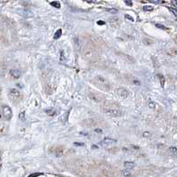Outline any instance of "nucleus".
<instances>
[{"instance_id":"f257e3e1","label":"nucleus","mask_w":177,"mask_h":177,"mask_svg":"<svg viewBox=\"0 0 177 177\" xmlns=\"http://www.w3.org/2000/svg\"><path fill=\"white\" fill-rule=\"evenodd\" d=\"M104 112L111 117H119L122 115V112L120 110L118 109H104Z\"/></svg>"},{"instance_id":"f03ea898","label":"nucleus","mask_w":177,"mask_h":177,"mask_svg":"<svg viewBox=\"0 0 177 177\" xmlns=\"http://www.w3.org/2000/svg\"><path fill=\"white\" fill-rule=\"evenodd\" d=\"M9 97H10V99L14 101H17L21 100V95L20 93L18 92L17 90L15 89H12L10 91V93H9Z\"/></svg>"},{"instance_id":"7ed1b4c3","label":"nucleus","mask_w":177,"mask_h":177,"mask_svg":"<svg viewBox=\"0 0 177 177\" xmlns=\"http://www.w3.org/2000/svg\"><path fill=\"white\" fill-rule=\"evenodd\" d=\"M117 143V140L112 139V138H104L102 141L100 143L101 145L102 146H110V145H113Z\"/></svg>"},{"instance_id":"20e7f679","label":"nucleus","mask_w":177,"mask_h":177,"mask_svg":"<svg viewBox=\"0 0 177 177\" xmlns=\"http://www.w3.org/2000/svg\"><path fill=\"white\" fill-rule=\"evenodd\" d=\"M3 114H4V116L6 119H10L13 116L12 109L8 106H4L3 107Z\"/></svg>"},{"instance_id":"39448f33","label":"nucleus","mask_w":177,"mask_h":177,"mask_svg":"<svg viewBox=\"0 0 177 177\" xmlns=\"http://www.w3.org/2000/svg\"><path fill=\"white\" fill-rule=\"evenodd\" d=\"M117 93H118V96L121 97V98H123V99L127 98L128 95H129V93H128V91L126 88H118Z\"/></svg>"},{"instance_id":"423d86ee","label":"nucleus","mask_w":177,"mask_h":177,"mask_svg":"<svg viewBox=\"0 0 177 177\" xmlns=\"http://www.w3.org/2000/svg\"><path fill=\"white\" fill-rule=\"evenodd\" d=\"M134 162H131V161H126V162H125L124 163V166H125V168L126 169H128V170H130V169H133L134 167Z\"/></svg>"},{"instance_id":"0eeeda50","label":"nucleus","mask_w":177,"mask_h":177,"mask_svg":"<svg viewBox=\"0 0 177 177\" xmlns=\"http://www.w3.org/2000/svg\"><path fill=\"white\" fill-rule=\"evenodd\" d=\"M11 75L14 78H20V76H21V72H20V70H11Z\"/></svg>"},{"instance_id":"6e6552de","label":"nucleus","mask_w":177,"mask_h":177,"mask_svg":"<svg viewBox=\"0 0 177 177\" xmlns=\"http://www.w3.org/2000/svg\"><path fill=\"white\" fill-rule=\"evenodd\" d=\"M61 33H62L61 30H57L56 32L54 33L53 39H54L55 40H57L58 39H60V38H61Z\"/></svg>"},{"instance_id":"1a4fd4ad","label":"nucleus","mask_w":177,"mask_h":177,"mask_svg":"<svg viewBox=\"0 0 177 177\" xmlns=\"http://www.w3.org/2000/svg\"><path fill=\"white\" fill-rule=\"evenodd\" d=\"M157 76L158 78H159V81H160V84H161V86L164 87V86H165V78L161 75V74H158V75H157Z\"/></svg>"},{"instance_id":"9d476101","label":"nucleus","mask_w":177,"mask_h":177,"mask_svg":"<svg viewBox=\"0 0 177 177\" xmlns=\"http://www.w3.org/2000/svg\"><path fill=\"white\" fill-rule=\"evenodd\" d=\"M143 9V11H145V12H151V11L153 10V6H151V5H144Z\"/></svg>"},{"instance_id":"9b49d317","label":"nucleus","mask_w":177,"mask_h":177,"mask_svg":"<svg viewBox=\"0 0 177 177\" xmlns=\"http://www.w3.org/2000/svg\"><path fill=\"white\" fill-rule=\"evenodd\" d=\"M45 112H46V114L51 115V116H53V115L55 114V111H54L53 109H46V110H45Z\"/></svg>"},{"instance_id":"f8f14e48","label":"nucleus","mask_w":177,"mask_h":177,"mask_svg":"<svg viewBox=\"0 0 177 177\" xmlns=\"http://www.w3.org/2000/svg\"><path fill=\"white\" fill-rule=\"evenodd\" d=\"M122 174L125 176V177H129L130 175H131V174H130V172L128 171V169H126V170H124L123 172H122Z\"/></svg>"},{"instance_id":"ddd939ff","label":"nucleus","mask_w":177,"mask_h":177,"mask_svg":"<svg viewBox=\"0 0 177 177\" xmlns=\"http://www.w3.org/2000/svg\"><path fill=\"white\" fill-rule=\"evenodd\" d=\"M51 5H53V6H54V7H56V8H60L61 7V5H60V3L59 2H52L51 3Z\"/></svg>"},{"instance_id":"4468645a","label":"nucleus","mask_w":177,"mask_h":177,"mask_svg":"<svg viewBox=\"0 0 177 177\" xmlns=\"http://www.w3.org/2000/svg\"><path fill=\"white\" fill-rule=\"evenodd\" d=\"M107 12L110 13V14H117L118 11L116 10V9H113V8H109V9H107Z\"/></svg>"},{"instance_id":"2eb2a0df","label":"nucleus","mask_w":177,"mask_h":177,"mask_svg":"<svg viewBox=\"0 0 177 177\" xmlns=\"http://www.w3.org/2000/svg\"><path fill=\"white\" fill-rule=\"evenodd\" d=\"M168 9H169V10L175 15V16H177V11L175 10V9L174 8H172V7H168Z\"/></svg>"},{"instance_id":"dca6fc26","label":"nucleus","mask_w":177,"mask_h":177,"mask_svg":"<svg viewBox=\"0 0 177 177\" xmlns=\"http://www.w3.org/2000/svg\"><path fill=\"white\" fill-rule=\"evenodd\" d=\"M156 27H157V28H159V29H162V30H166V28L164 27V26L161 25V24H156Z\"/></svg>"},{"instance_id":"f3484780","label":"nucleus","mask_w":177,"mask_h":177,"mask_svg":"<svg viewBox=\"0 0 177 177\" xmlns=\"http://www.w3.org/2000/svg\"><path fill=\"white\" fill-rule=\"evenodd\" d=\"M126 19H128V20H130L131 22H134V18H133V17H131V16H129L128 14H126Z\"/></svg>"},{"instance_id":"a211bd4d","label":"nucleus","mask_w":177,"mask_h":177,"mask_svg":"<svg viewBox=\"0 0 177 177\" xmlns=\"http://www.w3.org/2000/svg\"><path fill=\"white\" fill-rule=\"evenodd\" d=\"M95 131L97 133V134H101L102 133V130L101 129H99V128H97V129H95Z\"/></svg>"},{"instance_id":"6ab92c4d","label":"nucleus","mask_w":177,"mask_h":177,"mask_svg":"<svg viewBox=\"0 0 177 177\" xmlns=\"http://www.w3.org/2000/svg\"><path fill=\"white\" fill-rule=\"evenodd\" d=\"M97 24H98V25H104L105 22H104L103 21H98V22H97Z\"/></svg>"},{"instance_id":"aec40b11","label":"nucleus","mask_w":177,"mask_h":177,"mask_svg":"<svg viewBox=\"0 0 177 177\" xmlns=\"http://www.w3.org/2000/svg\"><path fill=\"white\" fill-rule=\"evenodd\" d=\"M24 115H25V113H24V112L21 113V114H20V119L23 120V119H24Z\"/></svg>"},{"instance_id":"412c9836","label":"nucleus","mask_w":177,"mask_h":177,"mask_svg":"<svg viewBox=\"0 0 177 177\" xmlns=\"http://www.w3.org/2000/svg\"><path fill=\"white\" fill-rule=\"evenodd\" d=\"M126 4L127 5H130V6H132V5H133V3H132L131 1H127V0L126 1Z\"/></svg>"},{"instance_id":"4be33fe9","label":"nucleus","mask_w":177,"mask_h":177,"mask_svg":"<svg viewBox=\"0 0 177 177\" xmlns=\"http://www.w3.org/2000/svg\"><path fill=\"white\" fill-rule=\"evenodd\" d=\"M172 4L174 6H177V0H172Z\"/></svg>"},{"instance_id":"5701e85b","label":"nucleus","mask_w":177,"mask_h":177,"mask_svg":"<svg viewBox=\"0 0 177 177\" xmlns=\"http://www.w3.org/2000/svg\"><path fill=\"white\" fill-rule=\"evenodd\" d=\"M149 106L151 107V108H154V107H155V105H154V103H153L152 101H150V103H149Z\"/></svg>"},{"instance_id":"b1692460","label":"nucleus","mask_w":177,"mask_h":177,"mask_svg":"<svg viewBox=\"0 0 177 177\" xmlns=\"http://www.w3.org/2000/svg\"><path fill=\"white\" fill-rule=\"evenodd\" d=\"M143 136H149V135H151V134L149 133V132H145V133H143Z\"/></svg>"},{"instance_id":"393cba45","label":"nucleus","mask_w":177,"mask_h":177,"mask_svg":"<svg viewBox=\"0 0 177 177\" xmlns=\"http://www.w3.org/2000/svg\"><path fill=\"white\" fill-rule=\"evenodd\" d=\"M86 2H88V3H95L96 0H86Z\"/></svg>"},{"instance_id":"a878e982","label":"nucleus","mask_w":177,"mask_h":177,"mask_svg":"<svg viewBox=\"0 0 177 177\" xmlns=\"http://www.w3.org/2000/svg\"><path fill=\"white\" fill-rule=\"evenodd\" d=\"M39 175H40V174H33L30 177H35V176H39Z\"/></svg>"},{"instance_id":"bb28decb","label":"nucleus","mask_w":177,"mask_h":177,"mask_svg":"<svg viewBox=\"0 0 177 177\" xmlns=\"http://www.w3.org/2000/svg\"><path fill=\"white\" fill-rule=\"evenodd\" d=\"M61 61H63V52H61Z\"/></svg>"},{"instance_id":"cd10ccee","label":"nucleus","mask_w":177,"mask_h":177,"mask_svg":"<svg viewBox=\"0 0 177 177\" xmlns=\"http://www.w3.org/2000/svg\"><path fill=\"white\" fill-rule=\"evenodd\" d=\"M80 134H83V135H88V134H87V133H84V132H81V133H80Z\"/></svg>"},{"instance_id":"c85d7f7f","label":"nucleus","mask_w":177,"mask_h":177,"mask_svg":"<svg viewBox=\"0 0 177 177\" xmlns=\"http://www.w3.org/2000/svg\"><path fill=\"white\" fill-rule=\"evenodd\" d=\"M75 145H79V146H83V145H84V143H75Z\"/></svg>"}]
</instances>
